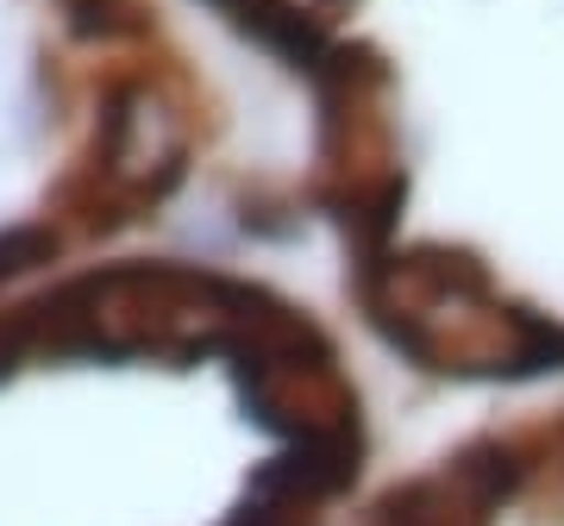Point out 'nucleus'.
Segmentation results:
<instances>
[{
    "label": "nucleus",
    "mask_w": 564,
    "mask_h": 526,
    "mask_svg": "<svg viewBox=\"0 0 564 526\" xmlns=\"http://www.w3.org/2000/svg\"><path fill=\"white\" fill-rule=\"evenodd\" d=\"M88 176H95L88 226L132 220L144 201H158L163 188L182 176V132L151 88H113L107 95Z\"/></svg>",
    "instance_id": "f257e3e1"
},
{
    "label": "nucleus",
    "mask_w": 564,
    "mask_h": 526,
    "mask_svg": "<svg viewBox=\"0 0 564 526\" xmlns=\"http://www.w3.org/2000/svg\"><path fill=\"white\" fill-rule=\"evenodd\" d=\"M57 7L82 39H132V32H144L139 0H57Z\"/></svg>",
    "instance_id": "f03ea898"
},
{
    "label": "nucleus",
    "mask_w": 564,
    "mask_h": 526,
    "mask_svg": "<svg viewBox=\"0 0 564 526\" xmlns=\"http://www.w3.org/2000/svg\"><path fill=\"white\" fill-rule=\"evenodd\" d=\"M51 257H57V232L51 226H7L0 232V283H13V276L39 270Z\"/></svg>",
    "instance_id": "7ed1b4c3"
}]
</instances>
